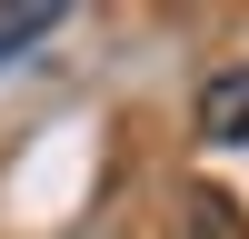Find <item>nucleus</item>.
Instances as JSON below:
<instances>
[{
  "instance_id": "nucleus-1",
  "label": "nucleus",
  "mask_w": 249,
  "mask_h": 239,
  "mask_svg": "<svg viewBox=\"0 0 249 239\" xmlns=\"http://www.w3.org/2000/svg\"><path fill=\"white\" fill-rule=\"evenodd\" d=\"M199 130H210L219 150H249V60H239V70H219L210 90H199Z\"/></svg>"
},
{
  "instance_id": "nucleus-2",
  "label": "nucleus",
  "mask_w": 249,
  "mask_h": 239,
  "mask_svg": "<svg viewBox=\"0 0 249 239\" xmlns=\"http://www.w3.org/2000/svg\"><path fill=\"white\" fill-rule=\"evenodd\" d=\"M40 30H60V0H0V60H20Z\"/></svg>"
}]
</instances>
